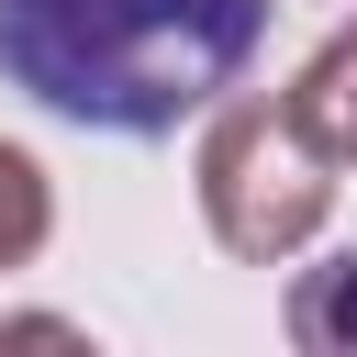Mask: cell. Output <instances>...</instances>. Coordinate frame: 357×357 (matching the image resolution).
<instances>
[{
    "mask_svg": "<svg viewBox=\"0 0 357 357\" xmlns=\"http://www.w3.org/2000/svg\"><path fill=\"white\" fill-rule=\"evenodd\" d=\"M290 346H312V357H357V245L290 279Z\"/></svg>",
    "mask_w": 357,
    "mask_h": 357,
    "instance_id": "277c9868",
    "label": "cell"
},
{
    "mask_svg": "<svg viewBox=\"0 0 357 357\" xmlns=\"http://www.w3.org/2000/svg\"><path fill=\"white\" fill-rule=\"evenodd\" d=\"M268 33V0H0V78L56 123L156 145L212 112Z\"/></svg>",
    "mask_w": 357,
    "mask_h": 357,
    "instance_id": "6da1fadb",
    "label": "cell"
},
{
    "mask_svg": "<svg viewBox=\"0 0 357 357\" xmlns=\"http://www.w3.org/2000/svg\"><path fill=\"white\" fill-rule=\"evenodd\" d=\"M56 234V201H45V167L22 145H0V268H22L33 245Z\"/></svg>",
    "mask_w": 357,
    "mask_h": 357,
    "instance_id": "5b68a950",
    "label": "cell"
},
{
    "mask_svg": "<svg viewBox=\"0 0 357 357\" xmlns=\"http://www.w3.org/2000/svg\"><path fill=\"white\" fill-rule=\"evenodd\" d=\"M290 100H301V123L324 134V156H335V167H357V22H346V33L290 78Z\"/></svg>",
    "mask_w": 357,
    "mask_h": 357,
    "instance_id": "3957f363",
    "label": "cell"
},
{
    "mask_svg": "<svg viewBox=\"0 0 357 357\" xmlns=\"http://www.w3.org/2000/svg\"><path fill=\"white\" fill-rule=\"evenodd\" d=\"M335 212V156L301 123V100H223L201 134V223L223 234V257L279 268L290 245H312Z\"/></svg>",
    "mask_w": 357,
    "mask_h": 357,
    "instance_id": "7a4b0ae2",
    "label": "cell"
}]
</instances>
